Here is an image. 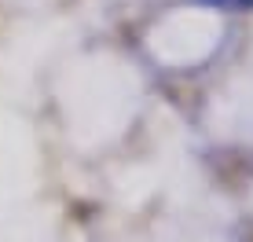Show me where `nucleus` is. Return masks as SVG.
Listing matches in <instances>:
<instances>
[{
  "instance_id": "obj_1",
  "label": "nucleus",
  "mask_w": 253,
  "mask_h": 242,
  "mask_svg": "<svg viewBox=\"0 0 253 242\" xmlns=\"http://www.w3.org/2000/svg\"><path fill=\"white\" fill-rule=\"evenodd\" d=\"M202 4H213L220 11H253V0H202Z\"/></svg>"
}]
</instances>
